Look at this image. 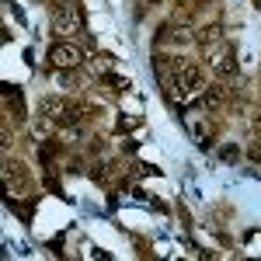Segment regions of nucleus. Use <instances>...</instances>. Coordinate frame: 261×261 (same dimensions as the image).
<instances>
[{
	"instance_id": "f257e3e1",
	"label": "nucleus",
	"mask_w": 261,
	"mask_h": 261,
	"mask_svg": "<svg viewBox=\"0 0 261 261\" xmlns=\"http://www.w3.org/2000/svg\"><path fill=\"white\" fill-rule=\"evenodd\" d=\"M161 73H164V91H167V98L178 101V105H185V101H192L195 94L205 91V77H202V70L195 63L161 60Z\"/></svg>"
},
{
	"instance_id": "f03ea898",
	"label": "nucleus",
	"mask_w": 261,
	"mask_h": 261,
	"mask_svg": "<svg viewBox=\"0 0 261 261\" xmlns=\"http://www.w3.org/2000/svg\"><path fill=\"white\" fill-rule=\"evenodd\" d=\"M4 178H7V195H24V199H35L32 192V178H28V167L18 161L7 164V171H4Z\"/></svg>"
},
{
	"instance_id": "7ed1b4c3",
	"label": "nucleus",
	"mask_w": 261,
	"mask_h": 261,
	"mask_svg": "<svg viewBox=\"0 0 261 261\" xmlns=\"http://www.w3.org/2000/svg\"><path fill=\"white\" fill-rule=\"evenodd\" d=\"M81 24H84V21H81V11H77L73 4H66V0L53 4V28H56L60 35H73Z\"/></svg>"
},
{
	"instance_id": "20e7f679",
	"label": "nucleus",
	"mask_w": 261,
	"mask_h": 261,
	"mask_svg": "<svg viewBox=\"0 0 261 261\" xmlns=\"http://www.w3.org/2000/svg\"><path fill=\"white\" fill-rule=\"evenodd\" d=\"M49 63L60 66V70H77V66L84 63V53L73 45V42H56V45L49 49Z\"/></svg>"
},
{
	"instance_id": "39448f33",
	"label": "nucleus",
	"mask_w": 261,
	"mask_h": 261,
	"mask_svg": "<svg viewBox=\"0 0 261 261\" xmlns=\"http://www.w3.org/2000/svg\"><path fill=\"white\" fill-rule=\"evenodd\" d=\"M213 70L220 73L223 81H233V77H237V56H233V45H223L220 53L213 56Z\"/></svg>"
},
{
	"instance_id": "423d86ee",
	"label": "nucleus",
	"mask_w": 261,
	"mask_h": 261,
	"mask_svg": "<svg viewBox=\"0 0 261 261\" xmlns=\"http://www.w3.org/2000/svg\"><path fill=\"white\" fill-rule=\"evenodd\" d=\"M39 108H42V119L45 122H60L63 125V115H66V101L63 98H45Z\"/></svg>"
},
{
	"instance_id": "0eeeda50",
	"label": "nucleus",
	"mask_w": 261,
	"mask_h": 261,
	"mask_svg": "<svg viewBox=\"0 0 261 261\" xmlns=\"http://www.w3.org/2000/svg\"><path fill=\"white\" fill-rule=\"evenodd\" d=\"M223 98H226V94H223V87H209V91H202L199 108H202V112H216V108L223 105Z\"/></svg>"
},
{
	"instance_id": "6e6552de",
	"label": "nucleus",
	"mask_w": 261,
	"mask_h": 261,
	"mask_svg": "<svg viewBox=\"0 0 261 261\" xmlns=\"http://www.w3.org/2000/svg\"><path fill=\"white\" fill-rule=\"evenodd\" d=\"M220 157H223V161H237V157H241V150H237V146H223Z\"/></svg>"
},
{
	"instance_id": "1a4fd4ad",
	"label": "nucleus",
	"mask_w": 261,
	"mask_h": 261,
	"mask_svg": "<svg viewBox=\"0 0 261 261\" xmlns=\"http://www.w3.org/2000/svg\"><path fill=\"white\" fill-rule=\"evenodd\" d=\"M251 161H261V143H254V146H251Z\"/></svg>"
},
{
	"instance_id": "9d476101",
	"label": "nucleus",
	"mask_w": 261,
	"mask_h": 261,
	"mask_svg": "<svg viewBox=\"0 0 261 261\" xmlns=\"http://www.w3.org/2000/svg\"><path fill=\"white\" fill-rule=\"evenodd\" d=\"M254 136H258V140H261V112H258V115H254Z\"/></svg>"
}]
</instances>
